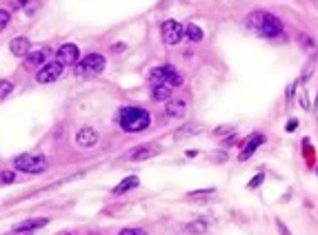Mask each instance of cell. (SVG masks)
<instances>
[{
    "label": "cell",
    "mask_w": 318,
    "mask_h": 235,
    "mask_svg": "<svg viewBox=\"0 0 318 235\" xmlns=\"http://www.w3.org/2000/svg\"><path fill=\"white\" fill-rule=\"evenodd\" d=\"M247 27L251 31L258 33V36H265V38H276L283 33V22L267 11H254L247 18Z\"/></svg>",
    "instance_id": "1"
},
{
    "label": "cell",
    "mask_w": 318,
    "mask_h": 235,
    "mask_svg": "<svg viewBox=\"0 0 318 235\" xmlns=\"http://www.w3.org/2000/svg\"><path fill=\"white\" fill-rule=\"evenodd\" d=\"M118 122L125 131L129 133H138V131H145L151 122V116L147 109H140V107H125L118 116Z\"/></svg>",
    "instance_id": "2"
},
{
    "label": "cell",
    "mask_w": 318,
    "mask_h": 235,
    "mask_svg": "<svg viewBox=\"0 0 318 235\" xmlns=\"http://www.w3.org/2000/svg\"><path fill=\"white\" fill-rule=\"evenodd\" d=\"M16 169L18 171H25V173H42L47 171V157L40 156V153H22V156L16 157Z\"/></svg>",
    "instance_id": "3"
},
{
    "label": "cell",
    "mask_w": 318,
    "mask_h": 235,
    "mask_svg": "<svg viewBox=\"0 0 318 235\" xmlns=\"http://www.w3.org/2000/svg\"><path fill=\"white\" fill-rule=\"evenodd\" d=\"M149 78L154 84H167V87H180V84H183L180 74L169 65H160V67H156V69H151Z\"/></svg>",
    "instance_id": "4"
},
{
    "label": "cell",
    "mask_w": 318,
    "mask_h": 235,
    "mask_svg": "<svg viewBox=\"0 0 318 235\" xmlns=\"http://www.w3.org/2000/svg\"><path fill=\"white\" fill-rule=\"evenodd\" d=\"M105 56L101 54H89L87 58L78 65V69H76V74H78V78H85V76H96L101 74L103 69H105Z\"/></svg>",
    "instance_id": "5"
},
{
    "label": "cell",
    "mask_w": 318,
    "mask_h": 235,
    "mask_svg": "<svg viewBox=\"0 0 318 235\" xmlns=\"http://www.w3.org/2000/svg\"><path fill=\"white\" fill-rule=\"evenodd\" d=\"M183 36H185V27L180 25V22L176 20H165L163 22V40H165V45H178L180 40H183Z\"/></svg>",
    "instance_id": "6"
},
{
    "label": "cell",
    "mask_w": 318,
    "mask_h": 235,
    "mask_svg": "<svg viewBox=\"0 0 318 235\" xmlns=\"http://www.w3.org/2000/svg\"><path fill=\"white\" fill-rule=\"evenodd\" d=\"M60 74H63V65H60L58 60H54V62H47V65L40 67V71L36 74V80L40 84H49V82H54V80H58Z\"/></svg>",
    "instance_id": "7"
},
{
    "label": "cell",
    "mask_w": 318,
    "mask_h": 235,
    "mask_svg": "<svg viewBox=\"0 0 318 235\" xmlns=\"http://www.w3.org/2000/svg\"><path fill=\"white\" fill-rule=\"evenodd\" d=\"M56 60L60 62V65H76L78 62V47L71 45V42H67V45H63L58 49V56H56Z\"/></svg>",
    "instance_id": "8"
},
{
    "label": "cell",
    "mask_w": 318,
    "mask_h": 235,
    "mask_svg": "<svg viewBox=\"0 0 318 235\" xmlns=\"http://www.w3.org/2000/svg\"><path fill=\"white\" fill-rule=\"evenodd\" d=\"M265 142V136L263 133H254V136L249 138L247 142H245V147H243V151H240V156H238V160L240 162H245V160H249L251 156H254V151L258 149L260 145Z\"/></svg>",
    "instance_id": "9"
},
{
    "label": "cell",
    "mask_w": 318,
    "mask_h": 235,
    "mask_svg": "<svg viewBox=\"0 0 318 235\" xmlns=\"http://www.w3.org/2000/svg\"><path fill=\"white\" fill-rule=\"evenodd\" d=\"M76 142H78L80 147H94L98 142V131L92 127H83L76 133Z\"/></svg>",
    "instance_id": "10"
},
{
    "label": "cell",
    "mask_w": 318,
    "mask_h": 235,
    "mask_svg": "<svg viewBox=\"0 0 318 235\" xmlns=\"http://www.w3.org/2000/svg\"><path fill=\"white\" fill-rule=\"evenodd\" d=\"M9 49H11L13 56H29V49H31V42L27 38H13L9 42Z\"/></svg>",
    "instance_id": "11"
},
{
    "label": "cell",
    "mask_w": 318,
    "mask_h": 235,
    "mask_svg": "<svg viewBox=\"0 0 318 235\" xmlns=\"http://www.w3.org/2000/svg\"><path fill=\"white\" fill-rule=\"evenodd\" d=\"M47 224H49V220H47V218H36V220H27V222L18 224L13 231H16V233H27V231H36V229L47 227Z\"/></svg>",
    "instance_id": "12"
},
{
    "label": "cell",
    "mask_w": 318,
    "mask_h": 235,
    "mask_svg": "<svg viewBox=\"0 0 318 235\" xmlns=\"http://www.w3.org/2000/svg\"><path fill=\"white\" fill-rule=\"evenodd\" d=\"M185 109H187L185 100H169L167 107H165V113H167L169 118H183L185 116Z\"/></svg>",
    "instance_id": "13"
},
{
    "label": "cell",
    "mask_w": 318,
    "mask_h": 235,
    "mask_svg": "<svg viewBox=\"0 0 318 235\" xmlns=\"http://www.w3.org/2000/svg\"><path fill=\"white\" fill-rule=\"evenodd\" d=\"M156 153L154 147H136L129 151V156H127V160L131 162H138V160H147V157H151Z\"/></svg>",
    "instance_id": "14"
},
{
    "label": "cell",
    "mask_w": 318,
    "mask_h": 235,
    "mask_svg": "<svg viewBox=\"0 0 318 235\" xmlns=\"http://www.w3.org/2000/svg\"><path fill=\"white\" fill-rule=\"evenodd\" d=\"M138 186V177L136 175H129V177H125V180L120 182V184L113 189V193L116 195H120V193H127V191H131V189H136Z\"/></svg>",
    "instance_id": "15"
},
{
    "label": "cell",
    "mask_w": 318,
    "mask_h": 235,
    "mask_svg": "<svg viewBox=\"0 0 318 235\" xmlns=\"http://www.w3.org/2000/svg\"><path fill=\"white\" fill-rule=\"evenodd\" d=\"M169 95H172V87H167V84H154L151 87V98L154 100H167Z\"/></svg>",
    "instance_id": "16"
},
{
    "label": "cell",
    "mask_w": 318,
    "mask_h": 235,
    "mask_svg": "<svg viewBox=\"0 0 318 235\" xmlns=\"http://www.w3.org/2000/svg\"><path fill=\"white\" fill-rule=\"evenodd\" d=\"M185 38H187L189 42H201L203 40V31L198 25H187L185 27Z\"/></svg>",
    "instance_id": "17"
},
{
    "label": "cell",
    "mask_w": 318,
    "mask_h": 235,
    "mask_svg": "<svg viewBox=\"0 0 318 235\" xmlns=\"http://www.w3.org/2000/svg\"><path fill=\"white\" fill-rule=\"evenodd\" d=\"M45 58H47V51H34V54L27 56L25 65L27 67H40V65H45Z\"/></svg>",
    "instance_id": "18"
},
{
    "label": "cell",
    "mask_w": 318,
    "mask_h": 235,
    "mask_svg": "<svg viewBox=\"0 0 318 235\" xmlns=\"http://www.w3.org/2000/svg\"><path fill=\"white\" fill-rule=\"evenodd\" d=\"M187 231L189 233H207V222L205 220H196V222L187 224Z\"/></svg>",
    "instance_id": "19"
},
{
    "label": "cell",
    "mask_w": 318,
    "mask_h": 235,
    "mask_svg": "<svg viewBox=\"0 0 318 235\" xmlns=\"http://www.w3.org/2000/svg\"><path fill=\"white\" fill-rule=\"evenodd\" d=\"M11 91H13V82H9V80H0V98H7Z\"/></svg>",
    "instance_id": "20"
},
{
    "label": "cell",
    "mask_w": 318,
    "mask_h": 235,
    "mask_svg": "<svg viewBox=\"0 0 318 235\" xmlns=\"http://www.w3.org/2000/svg\"><path fill=\"white\" fill-rule=\"evenodd\" d=\"M16 180V173L13 171H2L0 173V182H4V184H9V182H13Z\"/></svg>",
    "instance_id": "21"
},
{
    "label": "cell",
    "mask_w": 318,
    "mask_h": 235,
    "mask_svg": "<svg viewBox=\"0 0 318 235\" xmlns=\"http://www.w3.org/2000/svg\"><path fill=\"white\" fill-rule=\"evenodd\" d=\"M7 25H9V11H2V9H0V31L7 29Z\"/></svg>",
    "instance_id": "22"
},
{
    "label": "cell",
    "mask_w": 318,
    "mask_h": 235,
    "mask_svg": "<svg viewBox=\"0 0 318 235\" xmlns=\"http://www.w3.org/2000/svg\"><path fill=\"white\" fill-rule=\"evenodd\" d=\"M118 235H147L145 229H122Z\"/></svg>",
    "instance_id": "23"
},
{
    "label": "cell",
    "mask_w": 318,
    "mask_h": 235,
    "mask_svg": "<svg viewBox=\"0 0 318 235\" xmlns=\"http://www.w3.org/2000/svg\"><path fill=\"white\" fill-rule=\"evenodd\" d=\"M205 195H213V189H205V191H192L189 198H205Z\"/></svg>",
    "instance_id": "24"
},
{
    "label": "cell",
    "mask_w": 318,
    "mask_h": 235,
    "mask_svg": "<svg viewBox=\"0 0 318 235\" xmlns=\"http://www.w3.org/2000/svg\"><path fill=\"white\" fill-rule=\"evenodd\" d=\"M263 180H265V173H258V175H256L254 180H251L249 184H247V189H256V186H258V184H260V182H263Z\"/></svg>",
    "instance_id": "25"
},
{
    "label": "cell",
    "mask_w": 318,
    "mask_h": 235,
    "mask_svg": "<svg viewBox=\"0 0 318 235\" xmlns=\"http://www.w3.org/2000/svg\"><path fill=\"white\" fill-rule=\"evenodd\" d=\"M27 2H29V0H11V7L13 9H22V7H27Z\"/></svg>",
    "instance_id": "26"
},
{
    "label": "cell",
    "mask_w": 318,
    "mask_h": 235,
    "mask_svg": "<svg viewBox=\"0 0 318 235\" xmlns=\"http://www.w3.org/2000/svg\"><path fill=\"white\" fill-rule=\"evenodd\" d=\"M276 224H278V231H281V235H292V233H289V229L285 227V224L281 222V220H276Z\"/></svg>",
    "instance_id": "27"
},
{
    "label": "cell",
    "mask_w": 318,
    "mask_h": 235,
    "mask_svg": "<svg viewBox=\"0 0 318 235\" xmlns=\"http://www.w3.org/2000/svg\"><path fill=\"white\" fill-rule=\"evenodd\" d=\"M113 51H116V54L118 51H125V45H122V42H116V45H113Z\"/></svg>",
    "instance_id": "28"
},
{
    "label": "cell",
    "mask_w": 318,
    "mask_h": 235,
    "mask_svg": "<svg viewBox=\"0 0 318 235\" xmlns=\"http://www.w3.org/2000/svg\"><path fill=\"white\" fill-rule=\"evenodd\" d=\"M287 129H289V131H294V129H296V120H292V122L287 124Z\"/></svg>",
    "instance_id": "29"
},
{
    "label": "cell",
    "mask_w": 318,
    "mask_h": 235,
    "mask_svg": "<svg viewBox=\"0 0 318 235\" xmlns=\"http://www.w3.org/2000/svg\"><path fill=\"white\" fill-rule=\"evenodd\" d=\"M316 109H318V98H316Z\"/></svg>",
    "instance_id": "30"
}]
</instances>
